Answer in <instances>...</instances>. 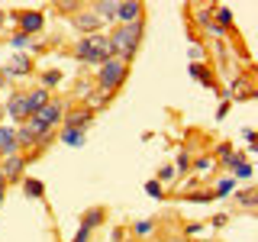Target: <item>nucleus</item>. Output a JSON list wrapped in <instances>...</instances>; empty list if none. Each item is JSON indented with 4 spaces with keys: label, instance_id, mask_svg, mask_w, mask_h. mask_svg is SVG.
Wrapping results in <instances>:
<instances>
[{
    "label": "nucleus",
    "instance_id": "a878e982",
    "mask_svg": "<svg viewBox=\"0 0 258 242\" xmlns=\"http://www.w3.org/2000/svg\"><path fill=\"white\" fill-rule=\"evenodd\" d=\"M232 191H236V177H223V181L216 184L213 197H226V194H232Z\"/></svg>",
    "mask_w": 258,
    "mask_h": 242
},
{
    "label": "nucleus",
    "instance_id": "c85d7f7f",
    "mask_svg": "<svg viewBox=\"0 0 258 242\" xmlns=\"http://www.w3.org/2000/svg\"><path fill=\"white\" fill-rule=\"evenodd\" d=\"M174 177H177V171H174L171 165H165V168H158V177H155V181L161 184V188H165V184H171Z\"/></svg>",
    "mask_w": 258,
    "mask_h": 242
},
{
    "label": "nucleus",
    "instance_id": "c756f323",
    "mask_svg": "<svg viewBox=\"0 0 258 242\" xmlns=\"http://www.w3.org/2000/svg\"><path fill=\"white\" fill-rule=\"evenodd\" d=\"M213 165H216V161L210 158V155H204V158H197V161H190V168H194V171H213Z\"/></svg>",
    "mask_w": 258,
    "mask_h": 242
},
{
    "label": "nucleus",
    "instance_id": "a211bd4d",
    "mask_svg": "<svg viewBox=\"0 0 258 242\" xmlns=\"http://www.w3.org/2000/svg\"><path fill=\"white\" fill-rule=\"evenodd\" d=\"M26 100H29V113H36V110H42L48 100H52V94L42 91V87H36V91H26Z\"/></svg>",
    "mask_w": 258,
    "mask_h": 242
},
{
    "label": "nucleus",
    "instance_id": "f03ea898",
    "mask_svg": "<svg viewBox=\"0 0 258 242\" xmlns=\"http://www.w3.org/2000/svg\"><path fill=\"white\" fill-rule=\"evenodd\" d=\"M61 116H64V100H61V97H52V100H48L42 110H36V113L26 119V126L32 129V136H36V142H39L42 136L55 133V129L61 126Z\"/></svg>",
    "mask_w": 258,
    "mask_h": 242
},
{
    "label": "nucleus",
    "instance_id": "4be33fe9",
    "mask_svg": "<svg viewBox=\"0 0 258 242\" xmlns=\"http://www.w3.org/2000/svg\"><path fill=\"white\" fill-rule=\"evenodd\" d=\"M13 133H16V145H20V149H36V136H32V129L26 123H20Z\"/></svg>",
    "mask_w": 258,
    "mask_h": 242
},
{
    "label": "nucleus",
    "instance_id": "7ed1b4c3",
    "mask_svg": "<svg viewBox=\"0 0 258 242\" xmlns=\"http://www.w3.org/2000/svg\"><path fill=\"white\" fill-rule=\"evenodd\" d=\"M75 58L81 65H103L107 58H113L107 36H103V32H97V36H81L78 45H75Z\"/></svg>",
    "mask_w": 258,
    "mask_h": 242
},
{
    "label": "nucleus",
    "instance_id": "cd10ccee",
    "mask_svg": "<svg viewBox=\"0 0 258 242\" xmlns=\"http://www.w3.org/2000/svg\"><path fill=\"white\" fill-rule=\"evenodd\" d=\"M174 171H181V174H187L190 171V155H187V152H177V158H174Z\"/></svg>",
    "mask_w": 258,
    "mask_h": 242
},
{
    "label": "nucleus",
    "instance_id": "412c9836",
    "mask_svg": "<svg viewBox=\"0 0 258 242\" xmlns=\"http://www.w3.org/2000/svg\"><path fill=\"white\" fill-rule=\"evenodd\" d=\"M232 23H236V20H232L229 7H213V26H220L226 32V29H232Z\"/></svg>",
    "mask_w": 258,
    "mask_h": 242
},
{
    "label": "nucleus",
    "instance_id": "7c9ffc66",
    "mask_svg": "<svg viewBox=\"0 0 258 242\" xmlns=\"http://www.w3.org/2000/svg\"><path fill=\"white\" fill-rule=\"evenodd\" d=\"M216 158H220L223 165H226V161L232 158V145H229V142H220V145H216Z\"/></svg>",
    "mask_w": 258,
    "mask_h": 242
},
{
    "label": "nucleus",
    "instance_id": "1a4fd4ad",
    "mask_svg": "<svg viewBox=\"0 0 258 242\" xmlns=\"http://www.w3.org/2000/svg\"><path fill=\"white\" fill-rule=\"evenodd\" d=\"M42 26H45V16L39 10H23L20 13V29H16V32H23V36H36V32H42Z\"/></svg>",
    "mask_w": 258,
    "mask_h": 242
},
{
    "label": "nucleus",
    "instance_id": "b1692460",
    "mask_svg": "<svg viewBox=\"0 0 258 242\" xmlns=\"http://www.w3.org/2000/svg\"><path fill=\"white\" fill-rule=\"evenodd\" d=\"M236 200L245 210H255V188H245V191H236Z\"/></svg>",
    "mask_w": 258,
    "mask_h": 242
},
{
    "label": "nucleus",
    "instance_id": "20e7f679",
    "mask_svg": "<svg viewBox=\"0 0 258 242\" xmlns=\"http://www.w3.org/2000/svg\"><path fill=\"white\" fill-rule=\"evenodd\" d=\"M129 75V65L126 62H119V58H107L103 65H97V78H94V87L100 94H116V87L126 81Z\"/></svg>",
    "mask_w": 258,
    "mask_h": 242
},
{
    "label": "nucleus",
    "instance_id": "f3484780",
    "mask_svg": "<svg viewBox=\"0 0 258 242\" xmlns=\"http://www.w3.org/2000/svg\"><path fill=\"white\" fill-rule=\"evenodd\" d=\"M190 78H194V81H200L204 87H210V91H216V78L210 75V68H204V65L194 62V65H190Z\"/></svg>",
    "mask_w": 258,
    "mask_h": 242
},
{
    "label": "nucleus",
    "instance_id": "6ab92c4d",
    "mask_svg": "<svg viewBox=\"0 0 258 242\" xmlns=\"http://www.w3.org/2000/svg\"><path fill=\"white\" fill-rule=\"evenodd\" d=\"M58 139L64 145H71V149H81V145L87 142V136L81 133V129H58Z\"/></svg>",
    "mask_w": 258,
    "mask_h": 242
},
{
    "label": "nucleus",
    "instance_id": "e433bc0d",
    "mask_svg": "<svg viewBox=\"0 0 258 242\" xmlns=\"http://www.w3.org/2000/svg\"><path fill=\"white\" fill-rule=\"evenodd\" d=\"M4 23H7V13H4V10H0V26H4Z\"/></svg>",
    "mask_w": 258,
    "mask_h": 242
},
{
    "label": "nucleus",
    "instance_id": "4468645a",
    "mask_svg": "<svg viewBox=\"0 0 258 242\" xmlns=\"http://www.w3.org/2000/svg\"><path fill=\"white\" fill-rule=\"evenodd\" d=\"M91 13L100 16L103 23H116V4L113 0H97V4H91Z\"/></svg>",
    "mask_w": 258,
    "mask_h": 242
},
{
    "label": "nucleus",
    "instance_id": "dca6fc26",
    "mask_svg": "<svg viewBox=\"0 0 258 242\" xmlns=\"http://www.w3.org/2000/svg\"><path fill=\"white\" fill-rule=\"evenodd\" d=\"M23 194H26V197H32V200H42L45 197V184L39 181V177H23Z\"/></svg>",
    "mask_w": 258,
    "mask_h": 242
},
{
    "label": "nucleus",
    "instance_id": "f8f14e48",
    "mask_svg": "<svg viewBox=\"0 0 258 242\" xmlns=\"http://www.w3.org/2000/svg\"><path fill=\"white\" fill-rule=\"evenodd\" d=\"M10 155H20L16 133H13V126H4V123H0V158H10Z\"/></svg>",
    "mask_w": 258,
    "mask_h": 242
},
{
    "label": "nucleus",
    "instance_id": "ea45409f",
    "mask_svg": "<svg viewBox=\"0 0 258 242\" xmlns=\"http://www.w3.org/2000/svg\"><path fill=\"white\" fill-rule=\"evenodd\" d=\"M0 45H4V36H0Z\"/></svg>",
    "mask_w": 258,
    "mask_h": 242
},
{
    "label": "nucleus",
    "instance_id": "9d476101",
    "mask_svg": "<svg viewBox=\"0 0 258 242\" xmlns=\"http://www.w3.org/2000/svg\"><path fill=\"white\" fill-rule=\"evenodd\" d=\"M7 113H10L13 119H20V123H26V119L32 116V113H29V100H26V91H16L10 100H7Z\"/></svg>",
    "mask_w": 258,
    "mask_h": 242
},
{
    "label": "nucleus",
    "instance_id": "0eeeda50",
    "mask_svg": "<svg viewBox=\"0 0 258 242\" xmlns=\"http://www.w3.org/2000/svg\"><path fill=\"white\" fill-rule=\"evenodd\" d=\"M91 123H94V113L87 110V107L64 110V116H61V129H81V133H84Z\"/></svg>",
    "mask_w": 258,
    "mask_h": 242
},
{
    "label": "nucleus",
    "instance_id": "f704fd0d",
    "mask_svg": "<svg viewBox=\"0 0 258 242\" xmlns=\"http://www.w3.org/2000/svg\"><path fill=\"white\" fill-rule=\"evenodd\" d=\"M226 113H229V100H223V103H220V110H216V119H223Z\"/></svg>",
    "mask_w": 258,
    "mask_h": 242
},
{
    "label": "nucleus",
    "instance_id": "2eb2a0df",
    "mask_svg": "<svg viewBox=\"0 0 258 242\" xmlns=\"http://www.w3.org/2000/svg\"><path fill=\"white\" fill-rule=\"evenodd\" d=\"M226 171H236L232 177H252V165L245 161V155H236V152H232V158L226 161Z\"/></svg>",
    "mask_w": 258,
    "mask_h": 242
},
{
    "label": "nucleus",
    "instance_id": "9b49d317",
    "mask_svg": "<svg viewBox=\"0 0 258 242\" xmlns=\"http://www.w3.org/2000/svg\"><path fill=\"white\" fill-rule=\"evenodd\" d=\"M4 68H7V75H10V78H29L32 75V55L16 52L13 58H10V65H4Z\"/></svg>",
    "mask_w": 258,
    "mask_h": 242
},
{
    "label": "nucleus",
    "instance_id": "bb28decb",
    "mask_svg": "<svg viewBox=\"0 0 258 242\" xmlns=\"http://www.w3.org/2000/svg\"><path fill=\"white\" fill-rule=\"evenodd\" d=\"M145 194H149L152 200H165V188H161L155 177H152V181H145Z\"/></svg>",
    "mask_w": 258,
    "mask_h": 242
},
{
    "label": "nucleus",
    "instance_id": "423d86ee",
    "mask_svg": "<svg viewBox=\"0 0 258 242\" xmlns=\"http://www.w3.org/2000/svg\"><path fill=\"white\" fill-rule=\"evenodd\" d=\"M71 23H75V29L81 32V36H97V32L103 29V20L94 16L91 10H78L75 16H71Z\"/></svg>",
    "mask_w": 258,
    "mask_h": 242
},
{
    "label": "nucleus",
    "instance_id": "4c0bfd02",
    "mask_svg": "<svg viewBox=\"0 0 258 242\" xmlns=\"http://www.w3.org/2000/svg\"><path fill=\"white\" fill-rule=\"evenodd\" d=\"M0 188H4V174H0Z\"/></svg>",
    "mask_w": 258,
    "mask_h": 242
},
{
    "label": "nucleus",
    "instance_id": "f257e3e1",
    "mask_svg": "<svg viewBox=\"0 0 258 242\" xmlns=\"http://www.w3.org/2000/svg\"><path fill=\"white\" fill-rule=\"evenodd\" d=\"M142 32H145V23H133V26H113L110 36H107L113 58H119V62H126V65L133 62V55L139 52Z\"/></svg>",
    "mask_w": 258,
    "mask_h": 242
},
{
    "label": "nucleus",
    "instance_id": "c9c22d12",
    "mask_svg": "<svg viewBox=\"0 0 258 242\" xmlns=\"http://www.w3.org/2000/svg\"><path fill=\"white\" fill-rule=\"evenodd\" d=\"M4 200H7V188H0V207H4Z\"/></svg>",
    "mask_w": 258,
    "mask_h": 242
},
{
    "label": "nucleus",
    "instance_id": "aec40b11",
    "mask_svg": "<svg viewBox=\"0 0 258 242\" xmlns=\"http://www.w3.org/2000/svg\"><path fill=\"white\" fill-rule=\"evenodd\" d=\"M10 45L16 48V52H36V48H42V45H39V42H36L32 36H23V32H13Z\"/></svg>",
    "mask_w": 258,
    "mask_h": 242
},
{
    "label": "nucleus",
    "instance_id": "58836bf2",
    "mask_svg": "<svg viewBox=\"0 0 258 242\" xmlns=\"http://www.w3.org/2000/svg\"><path fill=\"white\" fill-rule=\"evenodd\" d=\"M0 116H4V107H0Z\"/></svg>",
    "mask_w": 258,
    "mask_h": 242
},
{
    "label": "nucleus",
    "instance_id": "ddd939ff",
    "mask_svg": "<svg viewBox=\"0 0 258 242\" xmlns=\"http://www.w3.org/2000/svg\"><path fill=\"white\" fill-rule=\"evenodd\" d=\"M103 223H107V210L103 207H91V210L81 213V229H87V232H94L97 226H103Z\"/></svg>",
    "mask_w": 258,
    "mask_h": 242
},
{
    "label": "nucleus",
    "instance_id": "39448f33",
    "mask_svg": "<svg viewBox=\"0 0 258 242\" xmlns=\"http://www.w3.org/2000/svg\"><path fill=\"white\" fill-rule=\"evenodd\" d=\"M133 23H145V7L139 0H123V4H116V23H113V26H133Z\"/></svg>",
    "mask_w": 258,
    "mask_h": 242
},
{
    "label": "nucleus",
    "instance_id": "72a5a7b5",
    "mask_svg": "<svg viewBox=\"0 0 258 242\" xmlns=\"http://www.w3.org/2000/svg\"><path fill=\"white\" fill-rule=\"evenodd\" d=\"M71 242H91V232H87V229H78V232H75V239H71Z\"/></svg>",
    "mask_w": 258,
    "mask_h": 242
},
{
    "label": "nucleus",
    "instance_id": "6e6552de",
    "mask_svg": "<svg viewBox=\"0 0 258 242\" xmlns=\"http://www.w3.org/2000/svg\"><path fill=\"white\" fill-rule=\"evenodd\" d=\"M26 165H29V158L26 155H10V158H4V165H0V174H4V184L10 181H23V171H26Z\"/></svg>",
    "mask_w": 258,
    "mask_h": 242
},
{
    "label": "nucleus",
    "instance_id": "5701e85b",
    "mask_svg": "<svg viewBox=\"0 0 258 242\" xmlns=\"http://www.w3.org/2000/svg\"><path fill=\"white\" fill-rule=\"evenodd\" d=\"M61 84V71H45V75H42V91H48V94H52V87H58Z\"/></svg>",
    "mask_w": 258,
    "mask_h": 242
},
{
    "label": "nucleus",
    "instance_id": "473e14b6",
    "mask_svg": "<svg viewBox=\"0 0 258 242\" xmlns=\"http://www.w3.org/2000/svg\"><path fill=\"white\" fill-rule=\"evenodd\" d=\"M226 223H229V216H226V213H216L213 220H210V226H213V229H223Z\"/></svg>",
    "mask_w": 258,
    "mask_h": 242
},
{
    "label": "nucleus",
    "instance_id": "393cba45",
    "mask_svg": "<svg viewBox=\"0 0 258 242\" xmlns=\"http://www.w3.org/2000/svg\"><path fill=\"white\" fill-rule=\"evenodd\" d=\"M133 232L136 236H152V232H155V220H139V223H133Z\"/></svg>",
    "mask_w": 258,
    "mask_h": 242
},
{
    "label": "nucleus",
    "instance_id": "2f4dec72",
    "mask_svg": "<svg viewBox=\"0 0 258 242\" xmlns=\"http://www.w3.org/2000/svg\"><path fill=\"white\" fill-rule=\"evenodd\" d=\"M190 204H210V200H213V194H210V191H200V194H190Z\"/></svg>",
    "mask_w": 258,
    "mask_h": 242
}]
</instances>
